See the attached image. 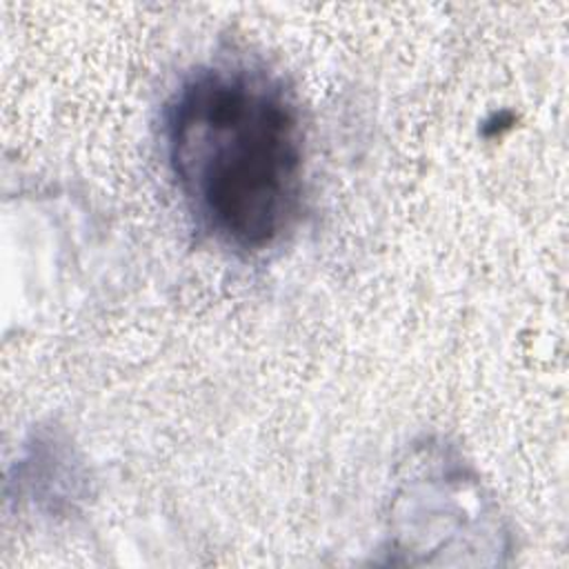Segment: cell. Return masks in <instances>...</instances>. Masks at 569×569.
I'll return each instance as SVG.
<instances>
[{"instance_id": "cell-1", "label": "cell", "mask_w": 569, "mask_h": 569, "mask_svg": "<svg viewBox=\"0 0 569 569\" xmlns=\"http://www.w3.org/2000/svg\"><path fill=\"white\" fill-rule=\"evenodd\" d=\"M162 151L187 213L218 247L262 256L296 229L307 124L296 91L264 62L218 56L189 71L164 104Z\"/></svg>"}, {"instance_id": "cell-2", "label": "cell", "mask_w": 569, "mask_h": 569, "mask_svg": "<svg viewBox=\"0 0 569 569\" xmlns=\"http://www.w3.org/2000/svg\"><path fill=\"white\" fill-rule=\"evenodd\" d=\"M387 551L405 565H449L447 553H473L480 565L502 562L509 529L491 491L458 447L425 440L400 462L387 500Z\"/></svg>"}, {"instance_id": "cell-3", "label": "cell", "mask_w": 569, "mask_h": 569, "mask_svg": "<svg viewBox=\"0 0 569 569\" xmlns=\"http://www.w3.org/2000/svg\"><path fill=\"white\" fill-rule=\"evenodd\" d=\"M11 482L31 507L58 516L69 513L87 491V473L71 442L51 431H38L24 445Z\"/></svg>"}]
</instances>
